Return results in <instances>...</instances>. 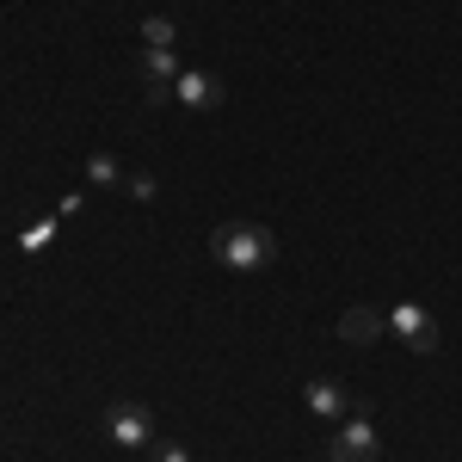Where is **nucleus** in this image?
Instances as JSON below:
<instances>
[{
	"label": "nucleus",
	"mask_w": 462,
	"mask_h": 462,
	"mask_svg": "<svg viewBox=\"0 0 462 462\" xmlns=\"http://www.w3.org/2000/svg\"><path fill=\"white\" fill-rule=\"evenodd\" d=\"M210 253H216V265H228V272H265L272 259H278V235L265 228V222H222L210 235Z\"/></svg>",
	"instance_id": "f257e3e1"
},
{
	"label": "nucleus",
	"mask_w": 462,
	"mask_h": 462,
	"mask_svg": "<svg viewBox=\"0 0 462 462\" xmlns=\"http://www.w3.org/2000/svg\"><path fill=\"white\" fill-rule=\"evenodd\" d=\"M106 438L124 444V450H148L161 431H154V413H148L143 401H111L106 407Z\"/></svg>",
	"instance_id": "f03ea898"
},
{
	"label": "nucleus",
	"mask_w": 462,
	"mask_h": 462,
	"mask_svg": "<svg viewBox=\"0 0 462 462\" xmlns=\"http://www.w3.org/2000/svg\"><path fill=\"white\" fill-rule=\"evenodd\" d=\"M327 462H383V438L370 420H339L333 444H327Z\"/></svg>",
	"instance_id": "7ed1b4c3"
},
{
	"label": "nucleus",
	"mask_w": 462,
	"mask_h": 462,
	"mask_svg": "<svg viewBox=\"0 0 462 462\" xmlns=\"http://www.w3.org/2000/svg\"><path fill=\"white\" fill-rule=\"evenodd\" d=\"M389 327L401 333V339H407V346H413V352H438V320H431L426 309H413V302H401V309L389 315Z\"/></svg>",
	"instance_id": "20e7f679"
},
{
	"label": "nucleus",
	"mask_w": 462,
	"mask_h": 462,
	"mask_svg": "<svg viewBox=\"0 0 462 462\" xmlns=\"http://www.w3.org/2000/svg\"><path fill=\"white\" fill-rule=\"evenodd\" d=\"M302 407H309L315 420H327V426H339V420H346V407H352V394L339 389V383H327V376H320V383H309V389H302Z\"/></svg>",
	"instance_id": "39448f33"
},
{
	"label": "nucleus",
	"mask_w": 462,
	"mask_h": 462,
	"mask_svg": "<svg viewBox=\"0 0 462 462\" xmlns=\"http://www.w3.org/2000/svg\"><path fill=\"white\" fill-rule=\"evenodd\" d=\"M179 74H185V69H179L173 50H143V80H148V99H154V106H161V99L173 93Z\"/></svg>",
	"instance_id": "423d86ee"
},
{
	"label": "nucleus",
	"mask_w": 462,
	"mask_h": 462,
	"mask_svg": "<svg viewBox=\"0 0 462 462\" xmlns=\"http://www.w3.org/2000/svg\"><path fill=\"white\" fill-rule=\"evenodd\" d=\"M389 333V315H376V309H346L339 315V339L346 346H376Z\"/></svg>",
	"instance_id": "0eeeda50"
},
{
	"label": "nucleus",
	"mask_w": 462,
	"mask_h": 462,
	"mask_svg": "<svg viewBox=\"0 0 462 462\" xmlns=\"http://www.w3.org/2000/svg\"><path fill=\"white\" fill-rule=\"evenodd\" d=\"M173 93H179V106H191V111H216L222 106V80H210V74H179L173 80Z\"/></svg>",
	"instance_id": "6e6552de"
},
{
	"label": "nucleus",
	"mask_w": 462,
	"mask_h": 462,
	"mask_svg": "<svg viewBox=\"0 0 462 462\" xmlns=\"http://www.w3.org/2000/svg\"><path fill=\"white\" fill-rule=\"evenodd\" d=\"M148 462H191V450H185L179 438H154V444H148Z\"/></svg>",
	"instance_id": "1a4fd4ad"
},
{
	"label": "nucleus",
	"mask_w": 462,
	"mask_h": 462,
	"mask_svg": "<svg viewBox=\"0 0 462 462\" xmlns=\"http://www.w3.org/2000/svg\"><path fill=\"white\" fill-rule=\"evenodd\" d=\"M87 179H93V185H117V161H111V154H93V161H87Z\"/></svg>",
	"instance_id": "9d476101"
},
{
	"label": "nucleus",
	"mask_w": 462,
	"mask_h": 462,
	"mask_svg": "<svg viewBox=\"0 0 462 462\" xmlns=\"http://www.w3.org/2000/svg\"><path fill=\"white\" fill-rule=\"evenodd\" d=\"M143 37H148V50H173V19H148Z\"/></svg>",
	"instance_id": "9b49d317"
}]
</instances>
